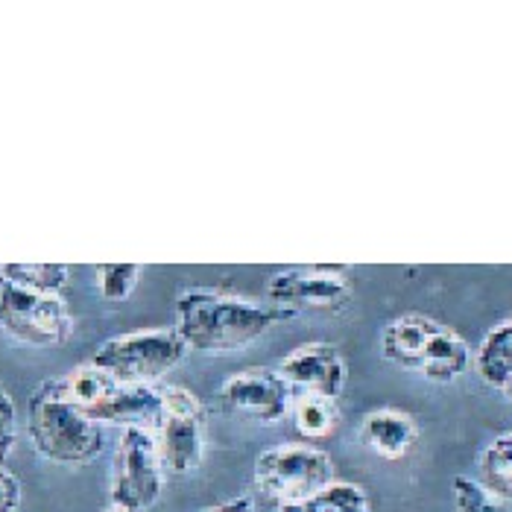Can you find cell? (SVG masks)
Segmentation results:
<instances>
[{"label":"cell","instance_id":"cell-1","mask_svg":"<svg viewBox=\"0 0 512 512\" xmlns=\"http://www.w3.org/2000/svg\"><path fill=\"white\" fill-rule=\"evenodd\" d=\"M293 316L273 302L194 287L176 299V334L194 352H237Z\"/></svg>","mask_w":512,"mask_h":512},{"label":"cell","instance_id":"cell-2","mask_svg":"<svg viewBox=\"0 0 512 512\" xmlns=\"http://www.w3.org/2000/svg\"><path fill=\"white\" fill-rule=\"evenodd\" d=\"M381 357L398 369L416 372L434 384H451L472 369L469 343L434 316H395L381 331Z\"/></svg>","mask_w":512,"mask_h":512},{"label":"cell","instance_id":"cell-3","mask_svg":"<svg viewBox=\"0 0 512 512\" xmlns=\"http://www.w3.org/2000/svg\"><path fill=\"white\" fill-rule=\"evenodd\" d=\"M27 434L41 457L59 466H88L106 445L103 428L59 393L53 378L30 395Z\"/></svg>","mask_w":512,"mask_h":512},{"label":"cell","instance_id":"cell-4","mask_svg":"<svg viewBox=\"0 0 512 512\" xmlns=\"http://www.w3.org/2000/svg\"><path fill=\"white\" fill-rule=\"evenodd\" d=\"M59 393L91 422L123 425V428H156L161 413V390L147 384H120L109 372L85 363L62 378H53Z\"/></svg>","mask_w":512,"mask_h":512},{"label":"cell","instance_id":"cell-5","mask_svg":"<svg viewBox=\"0 0 512 512\" xmlns=\"http://www.w3.org/2000/svg\"><path fill=\"white\" fill-rule=\"evenodd\" d=\"M334 483V460L311 442H284L258 454L255 486L276 501L278 507H293L311 501Z\"/></svg>","mask_w":512,"mask_h":512},{"label":"cell","instance_id":"cell-6","mask_svg":"<svg viewBox=\"0 0 512 512\" xmlns=\"http://www.w3.org/2000/svg\"><path fill=\"white\" fill-rule=\"evenodd\" d=\"M185 352L188 346L176 334V328H144L106 340L94 352L91 363L109 372L120 384L153 387V381L167 375L185 357Z\"/></svg>","mask_w":512,"mask_h":512},{"label":"cell","instance_id":"cell-7","mask_svg":"<svg viewBox=\"0 0 512 512\" xmlns=\"http://www.w3.org/2000/svg\"><path fill=\"white\" fill-rule=\"evenodd\" d=\"M0 331L36 349H56L71 340L74 316L62 296L36 293L0 276Z\"/></svg>","mask_w":512,"mask_h":512},{"label":"cell","instance_id":"cell-8","mask_svg":"<svg viewBox=\"0 0 512 512\" xmlns=\"http://www.w3.org/2000/svg\"><path fill=\"white\" fill-rule=\"evenodd\" d=\"M158 457L164 472L191 474L205 454V407L185 387L161 390V413L156 428Z\"/></svg>","mask_w":512,"mask_h":512},{"label":"cell","instance_id":"cell-9","mask_svg":"<svg viewBox=\"0 0 512 512\" xmlns=\"http://www.w3.org/2000/svg\"><path fill=\"white\" fill-rule=\"evenodd\" d=\"M164 492V466L150 428H123L112 469V504L126 512H147Z\"/></svg>","mask_w":512,"mask_h":512},{"label":"cell","instance_id":"cell-10","mask_svg":"<svg viewBox=\"0 0 512 512\" xmlns=\"http://www.w3.org/2000/svg\"><path fill=\"white\" fill-rule=\"evenodd\" d=\"M217 407L232 419L276 425L290 410V384L278 375V369L249 366L220 384Z\"/></svg>","mask_w":512,"mask_h":512},{"label":"cell","instance_id":"cell-11","mask_svg":"<svg viewBox=\"0 0 512 512\" xmlns=\"http://www.w3.org/2000/svg\"><path fill=\"white\" fill-rule=\"evenodd\" d=\"M267 302L287 311H340L352 302V278L343 267H287L267 281Z\"/></svg>","mask_w":512,"mask_h":512},{"label":"cell","instance_id":"cell-12","mask_svg":"<svg viewBox=\"0 0 512 512\" xmlns=\"http://www.w3.org/2000/svg\"><path fill=\"white\" fill-rule=\"evenodd\" d=\"M278 375L290 384V390L340 398L349 384V363L343 352L331 343H302L290 355L281 357Z\"/></svg>","mask_w":512,"mask_h":512},{"label":"cell","instance_id":"cell-13","mask_svg":"<svg viewBox=\"0 0 512 512\" xmlns=\"http://www.w3.org/2000/svg\"><path fill=\"white\" fill-rule=\"evenodd\" d=\"M357 436L381 460L398 463V460H404L416 448L419 425L413 422L410 413H404L398 407H378V410H369L363 416Z\"/></svg>","mask_w":512,"mask_h":512},{"label":"cell","instance_id":"cell-14","mask_svg":"<svg viewBox=\"0 0 512 512\" xmlns=\"http://www.w3.org/2000/svg\"><path fill=\"white\" fill-rule=\"evenodd\" d=\"M477 378L492 387V390H504L512 381V316L504 322H498L477 346L472 360Z\"/></svg>","mask_w":512,"mask_h":512},{"label":"cell","instance_id":"cell-15","mask_svg":"<svg viewBox=\"0 0 512 512\" xmlns=\"http://www.w3.org/2000/svg\"><path fill=\"white\" fill-rule=\"evenodd\" d=\"M293 425H296L299 436H305L308 442L328 439L340 428V407L334 398L302 393L293 401Z\"/></svg>","mask_w":512,"mask_h":512},{"label":"cell","instance_id":"cell-16","mask_svg":"<svg viewBox=\"0 0 512 512\" xmlns=\"http://www.w3.org/2000/svg\"><path fill=\"white\" fill-rule=\"evenodd\" d=\"M480 483L492 492L512 498V431L498 434L477 457Z\"/></svg>","mask_w":512,"mask_h":512},{"label":"cell","instance_id":"cell-17","mask_svg":"<svg viewBox=\"0 0 512 512\" xmlns=\"http://www.w3.org/2000/svg\"><path fill=\"white\" fill-rule=\"evenodd\" d=\"M281 512H372L369 495L357 483H343L334 480L328 489H322L311 501L281 507Z\"/></svg>","mask_w":512,"mask_h":512},{"label":"cell","instance_id":"cell-18","mask_svg":"<svg viewBox=\"0 0 512 512\" xmlns=\"http://www.w3.org/2000/svg\"><path fill=\"white\" fill-rule=\"evenodd\" d=\"M0 276L36 290V293H50L62 296V290L71 281V267L65 264H0Z\"/></svg>","mask_w":512,"mask_h":512},{"label":"cell","instance_id":"cell-19","mask_svg":"<svg viewBox=\"0 0 512 512\" xmlns=\"http://www.w3.org/2000/svg\"><path fill=\"white\" fill-rule=\"evenodd\" d=\"M454 492V512H512V501L492 492L480 480L457 474L451 483Z\"/></svg>","mask_w":512,"mask_h":512},{"label":"cell","instance_id":"cell-20","mask_svg":"<svg viewBox=\"0 0 512 512\" xmlns=\"http://www.w3.org/2000/svg\"><path fill=\"white\" fill-rule=\"evenodd\" d=\"M141 264H100L97 267V290L106 302H126L138 287Z\"/></svg>","mask_w":512,"mask_h":512},{"label":"cell","instance_id":"cell-21","mask_svg":"<svg viewBox=\"0 0 512 512\" xmlns=\"http://www.w3.org/2000/svg\"><path fill=\"white\" fill-rule=\"evenodd\" d=\"M15 439H18V410H15L12 395L6 393V387L0 384V466L12 454Z\"/></svg>","mask_w":512,"mask_h":512},{"label":"cell","instance_id":"cell-22","mask_svg":"<svg viewBox=\"0 0 512 512\" xmlns=\"http://www.w3.org/2000/svg\"><path fill=\"white\" fill-rule=\"evenodd\" d=\"M21 507V480L0 466V512H18Z\"/></svg>","mask_w":512,"mask_h":512},{"label":"cell","instance_id":"cell-23","mask_svg":"<svg viewBox=\"0 0 512 512\" xmlns=\"http://www.w3.org/2000/svg\"><path fill=\"white\" fill-rule=\"evenodd\" d=\"M199 512H255V504H252V498L240 495V498L223 501V504H214V507H205V510Z\"/></svg>","mask_w":512,"mask_h":512},{"label":"cell","instance_id":"cell-24","mask_svg":"<svg viewBox=\"0 0 512 512\" xmlns=\"http://www.w3.org/2000/svg\"><path fill=\"white\" fill-rule=\"evenodd\" d=\"M501 393L507 395V401H510V407H512V381L507 384V387H504V390H501Z\"/></svg>","mask_w":512,"mask_h":512},{"label":"cell","instance_id":"cell-25","mask_svg":"<svg viewBox=\"0 0 512 512\" xmlns=\"http://www.w3.org/2000/svg\"><path fill=\"white\" fill-rule=\"evenodd\" d=\"M103 512H126L123 507H115V504H109V510H103Z\"/></svg>","mask_w":512,"mask_h":512}]
</instances>
